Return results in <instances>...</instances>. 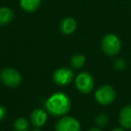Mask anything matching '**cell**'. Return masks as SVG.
Segmentation results:
<instances>
[{"label":"cell","mask_w":131,"mask_h":131,"mask_svg":"<svg viewBox=\"0 0 131 131\" xmlns=\"http://www.w3.org/2000/svg\"><path fill=\"white\" fill-rule=\"evenodd\" d=\"M46 111L54 117L65 116L71 108V101L68 95L62 92L53 93L45 102Z\"/></svg>","instance_id":"cell-1"},{"label":"cell","mask_w":131,"mask_h":131,"mask_svg":"<svg viewBox=\"0 0 131 131\" xmlns=\"http://www.w3.org/2000/svg\"><path fill=\"white\" fill-rule=\"evenodd\" d=\"M102 49L108 56H115L121 49V42L117 35L113 33L106 34L102 40Z\"/></svg>","instance_id":"cell-2"},{"label":"cell","mask_w":131,"mask_h":131,"mask_svg":"<svg viewBox=\"0 0 131 131\" xmlns=\"http://www.w3.org/2000/svg\"><path fill=\"white\" fill-rule=\"evenodd\" d=\"M0 80L8 87H17L22 83V75L17 70L12 68H6L0 74Z\"/></svg>","instance_id":"cell-3"},{"label":"cell","mask_w":131,"mask_h":131,"mask_svg":"<svg viewBox=\"0 0 131 131\" xmlns=\"http://www.w3.org/2000/svg\"><path fill=\"white\" fill-rule=\"evenodd\" d=\"M95 100L101 105H109L116 98V91L111 85H102L96 90L94 93Z\"/></svg>","instance_id":"cell-4"},{"label":"cell","mask_w":131,"mask_h":131,"mask_svg":"<svg viewBox=\"0 0 131 131\" xmlns=\"http://www.w3.org/2000/svg\"><path fill=\"white\" fill-rule=\"evenodd\" d=\"M75 84L77 90L83 93H89L94 87V80L92 75L88 72H81L75 77Z\"/></svg>","instance_id":"cell-5"},{"label":"cell","mask_w":131,"mask_h":131,"mask_svg":"<svg viewBox=\"0 0 131 131\" xmlns=\"http://www.w3.org/2000/svg\"><path fill=\"white\" fill-rule=\"evenodd\" d=\"M80 122L74 117L63 116L57 121L55 131H80Z\"/></svg>","instance_id":"cell-6"},{"label":"cell","mask_w":131,"mask_h":131,"mask_svg":"<svg viewBox=\"0 0 131 131\" xmlns=\"http://www.w3.org/2000/svg\"><path fill=\"white\" fill-rule=\"evenodd\" d=\"M74 78V73L68 68H60L53 74V81L59 86H66L69 84Z\"/></svg>","instance_id":"cell-7"},{"label":"cell","mask_w":131,"mask_h":131,"mask_svg":"<svg viewBox=\"0 0 131 131\" xmlns=\"http://www.w3.org/2000/svg\"><path fill=\"white\" fill-rule=\"evenodd\" d=\"M48 119V111L43 109H35L31 114V122L34 127H41Z\"/></svg>","instance_id":"cell-8"},{"label":"cell","mask_w":131,"mask_h":131,"mask_svg":"<svg viewBox=\"0 0 131 131\" xmlns=\"http://www.w3.org/2000/svg\"><path fill=\"white\" fill-rule=\"evenodd\" d=\"M77 29V22L74 18L67 17L60 23V31L63 34L70 35Z\"/></svg>","instance_id":"cell-9"},{"label":"cell","mask_w":131,"mask_h":131,"mask_svg":"<svg viewBox=\"0 0 131 131\" xmlns=\"http://www.w3.org/2000/svg\"><path fill=\"white\" fill-rule=\"evenodd\" d=\"M119 123L123 127L131 128V104L127 105L119 112Z\"/></svg>","instance_id":"cell-10"},{"label":"cell","mask_w":131,"mask_h":131,"mask_svg":"<svg viewBox=\"0 0 131 131\" xmlns=\"http://www.w3.org/2000/svg\"><path fill=\"white\" fill-rule=\"evenodd\" d=\"M41 0H20V6L27 13H33L40 7Z\"/></svg>","instance_id":"cell-11"},{"label":"cell","mask_w":131,"mask_h":131,"mask_svg":"<svg viewBox=\"0 0 131 131\" xmlns=\"http://www.w3.org/2000/svg\"><path fill=\"white\" fill-rule=\"evenodd\" d=\"M15 17L13 10L6 6L0 7V25H6L13 21Z\"/></svg>","instance_id":"cell-12"},{"label":"cell","mask_w":131,"mask_h":131,"mask_svg":"<svg viewBox=\"0 0 131 131\" xmlns=\"http://www.w3.org/2000/svg\"><path fill=\"white\" fill-rule=\"evenodd\" d=\"M86 62V58L82 54H75L71 58L70 63L72 68L75 69H80L84 66Z\"/></svg>","instance_id":"cell-13"},{"label":"cell","mask_w":131,"mask_h":131,"mask_svg":"<svg viewBox=\"0 0 131 131\" xmlns=\"http://www.w3.org/2000/svg\"><path fill=\"white\" fill-rule=\"evenodd\" d=\"M13 127L15 131H28L29 122L25 118H18L14 122Z\"/></svg>","instance_id":"cell-14"},{"label":"cell","mask_w":131,"mask_h":131,"mask_svg":"<svg viewBox=\"0 0 131 131\" xmlns=\"http://www.w3.org/2000/svg\"><path fill=\"white\" fill-rule=\"evenodd\" d=\"M108 121H109V118H108L107 115L103 114V113H101V114L97 115L96 118H95V123L101 127H105L108 124Z\"/></svg>","instance_id":"cell-15"},{"label":"cell","mask_w":131,"mask_h":131,"mask_svg":"<svg viewBox=\"0 0 131 131\" xmlns=\"http://www.w3.org/2000/svg\"><path fill=\"white\" fill-rule=\"evenodd\" d=\"M127 67L125 60L123 58H117L114 61V68L117 70H124Z\"/></svg>","instance_id":"cell-16"},{"label":"cell","mask_w":131,"mask_h":131,"mask_svg":"<svg viewBox=\"0 0 131 131\" xmlns=\"http://www.w3.org/2000/svg\"><path fill=\"white\" fill-rule=\"evenodd\" d=\"M6 109L4 107V106L0 105V121L3 120L6 116Z\"/></svg>","instance_id":"cell-17"},{"label":"cell","mask_w":131,"mask_h":131,"mask_svg":"<svg viewBox=\"0 0 131 131\" xmlns=\"http://www.w3.org/2000/svg\"><path fill=\"white\" fill-rule=\"evenodd\" d=\"M112 131H125L124 129H122V128H119V127H117V128H114Z\"/></svg>","instance_id":"cell-18"},{"label":"cell","mask_w":131,"mask_h":131,"mask_svg":"<svg viewBox=\"0 0 131 131\" xmlns=\"http://www.w3.org/2000/svg\"><path fill=\"white\" fill-rule=\"evenodd\" d=\"M88 131H102L101 129H99V128H91V129H89Z\"/></svg>","instance_id":"cell-19"},{"label":"cell","mask_w":131,"mask_h":131,"mask_svg":"<svg viewBox=\"0 0 131 131\" xmlns=\"http://www.w3.org/2000/svg\"><path fill=\"white\" fill-rule=\"evenodd\" d=\"M32 131H41V130H40V129H35V130H32Z\"/></svg>","instance_id":"cell-20"}]
</instances>
